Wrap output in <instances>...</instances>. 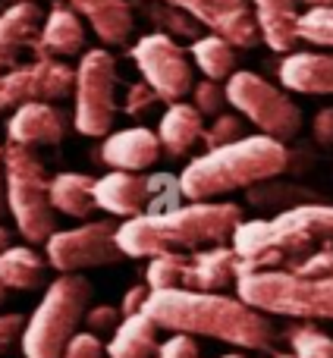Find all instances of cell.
<instances>
[{"label":"cell","instance_id":"30","mask_svg":"<svg viewBox=\"0 0 333 358\" xmlns=\"http://www.w3.org/2000/svg\"><path fill=\"white\" fill-rule=\"evenodd\" d=\"M148 19H155L157 25H164V29L173 31V35H183V38L198 35L195 19H192L185 10H179V6L166 3V0H157V6H148Z\"/></svg>","mask_w":333,"mask_h":358},{"label":"cell","instance_id":"28","mask_svg":"<svg viewBox=\"0 0 333 358\" xmlns=\"http://www.w3.org/2000/svg\"><path fill=\"white\" fill-rule=\"evenodd\" d=\"M185 258L183 252H164V255H155L148 264V289H176L183 286V273H185Z\"/></svg>","mask_w":333,"mask_h":358},{"label":"cell","instance_id":"29","mask_svg":"<svg viewBox=\"0 0 333 358\" xmlns=\"http://www.w3.org/2000/svg\"><path fill=\"white\" fill-rule=\"evenodd\" d=\"M296 31L309 44L333 48V6H309V13H299Z\"/></svg>","mask_w":333,"mask_h":358},{"label":"cell","instance_id":"27","mask_svg":"<svg viewBox=\"0 0 333 358\" xmlns=\"http://www.w3.org/2000/svg\"><path fill=\"white\" fill-rule=\"evenodd\" d=\"M192 60L208 79H229L236 73V44H229L223 35L211 31V35L192 41Z\"/></svg>","mask_w":333,"mask_h":358},{"label":"cell","instance_id":"41","mask_svg":"<svg viewBox=\"0 0 333 358\" xmlns=\"http://www.w3.org/2000/svg\"><path fill=\"white\" fill-rule=\"evenodd\" d=\"M6 210V167H3V148H0V214Z\"/></svg>","mask_w":333,"mask_h":358},{"label":"cell","instance_id":"10","mask_svg":"<svg viewBox=\"0 0 333 358\" xmlns=\"http://www.w3.org/2000/svg\"><path fill=\"white\" fill-rule=\"evenodd\" d=\"M123 258V248L117 245V223L94 220L82 223L76 229L48 236V261L60 273H79L85 267H107Z\"/></svg>","mask_w":333,"mask_h":358},{"label":"cell","instance_id":"11","mask_svg":"<svg viewBox=\"0 0 333 358\" xmlns=\"http://www.w3.org/2000/svg\"><path fill=\"white\" fill-rule=\"evenodd\" d=\"M132 60H136L139 73L145 76L151 88L157 92V98L173 104L183 101L192 92V63L185 57V50L173 41V35L166 31H155L136 41L132 48Z\"/></svg>","mask_w":333,"mask_h":358},{"label":"cell","instance_id":"9","mask_svg":"<svg viewBox=\"0 0 333 358\" xmlns=\"http://www.w3.org/2000/svg\"><path fill=\"white\" fill-rule=\"evenodd\" d=\"M73 123L82 136H107L117 117V60L107 50H88L76 69Z\"/></svg>","mask_w":333,"mask_h":358},{"label":"cell","instance_id":"26","mask_svg":"<svg viewBox=\"0 0 333 358\" xmlns=\"http://www.w3.org/2000/svg\"><path fill=\"white\" fill-rule=\"evenodd\" d=\"M44 280V258L25 245H10L0 252V283L10 289H35Z\"/></svg>","mask_w":333,"mask_h":358},{"label":"cell","instance_id":"37","mask_svg":"<svg viewBox=\"0 0 333 358\" xmlns=\"http://www.w3.org/2000/svg\"><path fill=\"white\" fill-rule=\"evenodd\" d=\"M120 311L117 308H111V305H98V308H92L85 315V324L92 327V334H104V330H117V324H120Z\"/></svg>","mask_w":333,"mask_h":358},{"label":"cell","instance_id":"17","mask_svg":"<svg viewBox=\"0 0 333 358\" xmlns=\"http://www.w3.org/2000/svg\"><path fill=\"white\" fill-rule=\"evenodd\" d=\"M41 29V6L35 0H16L13 6L0 10V73L19 63L25 48L35 44Z\"/></svg>","mask_w":333,"mask_h":358},{"label":"cell","instance_id":"39","mask_svg":"<svg viewBox=\"0 0 333 358\" xmlns=\"http://www.w3.org/2000/svg\"><path fill=\"white\" fill-rule=\"evenodd\" d=\"M19 330H22V317L0 315V352H6L13 346V340H19Z\"/></svg>","mask_w":333,"mask_h":358},{"label":"cell","instance_id":"1","mask_svg":"<svg viewBox=\"0 0 333 358\" xmlns=\"http://www.w3.org/2000/svg\"><path fill=\"white\" fill-rule=\"evenodd\" d=\"M142 311L164 330H179L192 336H214V340L233 343L242 349H271L274 324L267 321L264 311L252 308L242 299H229L220 292H201V289H151L145 299Z\"/></svg>","mask_w":333,"mask_h":358},{"label":"cell","instance_id":"35","mask_svg":"<svg viewBox=\"0 0 333 358\" xmlns=\"http://www.w3.org/2000/svg\"><path fill=\"white\" fill-rule=\"evenodd\" d=\"M157 358H198V343L192 340V334L173 330L170 340L157 346Z\"/></svg>","mask_w":333,"mask_h":358},{"label":"cell","instance_id":"13","mask_svg":"<svg viewBox=\"0 0 333 358\" xmlns=\"http://www.w3.org/2000/svg\"><path fill=\"white\" fill-rule=\"evenodd\" d=\"M185 10L198 25L223 35L236 48H255L261 41L258 19L246 0H166Z\"/></svg>","mask_w":333,"mask_h":358},{"label":"cell","instance_id":"45","mask_svg":"<svg viewBox=\"0 0 333 358\" xmlns=\"http://www.w3.org/2000/svg\"><path fill=\"white\" fill-rule=\"evenodd\" d=\"M223 358H242V355H223Z\"/></svg>","mask_w":333,"mask_h":358},{"label":"cell","instance_id":"44","mask_svg":"<svg viewBox=\"0 0 333 358\" xmlns=\"http://www.w3.org/2000/svg\"><path fill=\"white\" fill-rule=\"evenodd\" d=\"M0 302H3V283H0Z\"/></svg>","mask_w":333,"mask_h":358},{"label":"cell","instance_id":"38","mask_svg":"<svg viewBox=\"0 0 333 358\" xmlns=\"http://www.w3.org/2000/svg\"><path fill=\"white\" fill-rule=\"evenodd\" d=\"M311 136L321 148H333V107L318 110V117L311 120Z\"/></svg>","mask_w":333,"mask_h":358},{"label":"cell","instance_id":"40","mask_svg":"<svg viewBox=\"0 0 333 358\" xmlns=\"http://www.w3.org/2000/svg\"><path fill=\"white\" fill-rule=\"evenodd\" d=\"M148 286H132L129 292H126V299H123V305H120V315H136V311H142V305H145V299H148Z\"/></svg>","mask_w":333,"mask_h":358},{"label":"cell","instance_id":"8","mask_svg":"<svg viewBox=\"0 0 333 358\" xmlns=\"http://www.w3.org/2000/svg\"><path fill=\"white\" fill-rule=\"evenodd\" d=\"M227 104H233L246 120H252L271 138H296L302 129V110L280 88L255 73H233L227 79Z\"/></svg>","mask_w":333,"mask_h":358},{"label":"cell","instance_id":"6","mask_svg":"<svg viewBox=\"0 0 333 358\" xmlns=\"http://www.w3.org/2000/svg\"><path fill=\"white\" fill-rule=\"evenodd\" d=\"M92 286L79 273H63L48 286L38 302L31 321L22 330V355L25 358H63L69 340L76 336Z\"/></svg>","mask_w":333,"mask_h":358},{"label":"cell","instance_id":"14","mask_svg":"<svg viewBox=\"0 0 333 358\" xmlns=\"http://www.w3.org/2000/svg\"><path fill=\"white\" fill-rule=\"evenodd\" d=\"M151 179L132 173V170H113V173L94 179V204L113 217L145 214L151 201Z\"/></svg>","mask_w":333,"mask_h":358},{"label":"cell","instance_id":"18","mask_svg":"<svg viewBox=\"0 0 333 358\" xmlns=\"http://www.w3.org/2000/svg\"><path fill=\"white\" fill-rule=\"evenodd\" d=\"M239 264H242V258L233 248L214 245L208 252H198L189 258L185 273H183V286L185 289H201V292L227 289L229 283L239 280Z\"/></svg>","mask_w":333,"mask_h":358},{"label":"cell","instance_id":"23","mask_svg":"<svg viewBox=\"0 0 333 358\" xmlns=\"http://www.w3.org/2000/svg\"><path fill=\"white\" fill-rule=\"evenodd\" d=\"M255 19H258V31L271 50L290 54L299 41V10L296 0H252Z\"/></svg>","mask_w":333,"mask_h":358},{"label":"cell","instance_id":"16","mask_svg":"<svg viewBox=\"0 0 333 358\" xmlns=\"http://www.w3.org/2000/svg\"><path fill=\"white\" fill-rule=\"evenodd\" d=\"M157 157H161V138H157V132L142 129V126L113 132V136L104 138V145H101V161L113 170L142 173L151 164H157Z\"/></svg>","mask_w":333,"mask_h":358},{"label":"cell","instance_id":"15","mask_svg":"<svg viewBox=\"0 0 333 358\" xmlns=\"http://www.w3.org/2000/svg\"><path fill=\"white\" fill-rule=\"evenodd\" d=\"M6 136L16 145H60L66 136V120L48 101H25L6 123Z\"/></svg>","mask_w":333,"mask_h":358},{"label":"cell","instance_id":"46","mask_svg":"<svg viewBox=\"0 0 333 358\" xmlns=\"http://www.w3.org/2000/svg\"><path fill=\"white\" fill-rule=\"evenodd\" d=\"M277 358H296V355H277Z\"/></svg>","mask_w":333,"mask_h":358},{"label":"cell","instance_id":"7","mask_svg":"<svg viewBox=\"0 0 333 358\" xmlns=\"http://www.w3.org/2000/svg\"><path fill=\"white\" fill-rule=\"evenodd\" d=\"M6 167V210L13 214L19 233L29 242H48L57 229L54 204H50V179L44 164L29 145L10 142L3 148Z\"/></svg>","mask_w":333,"mask_h":358},{"label":"cell","instance_id":"33","mask_svg":"<svg viewBox=\"0 0 333 358\" xmlns=\"http://www.w3.org/2000/svg\"><path fill=\"white\" fill-rule=\"evenodd\" d=\"M192 94H195V107L204 117H217L227 104V88L217 85V79H204L198 85H192Z\"/></svg>","mask_w":333,"mask_h":358},{"label":"cell","instance_id":"43","mask_svg":"<svg viewBox=\"0 0 333 358\" xmlns=\"http://www.w3.org/2000/svg\"><path fill=\"white\" fill-rule=\"evenodd\" d=\"M309 6H333V0H305Z\"/></svg>","mask_w":333,"mask_h":358},{"label":"cell","instance_id":"42","mask_svg":"<svg viewBox=\"0 0 333 358\" xmlns=\"http://www.w3.org/2000/svg\"><path fill=\"white\" fill-rule=\"evenodd\" d=\"M6 248H10V233L0 227V252H6Z\"/></svg>","mask_w":333,"mask_h":358},{"label":"cell","instance_id":"19","mask_svg":"<svg viewBox=\"0 0 333 358\" xmlns=\"http://www.w3.org/2000/svg\"><path fill=\"white\" fill-rule=\"evenodd\" d=\"M280 82L299 94H333V54H286L280 63Z\"/></svg>","mask_w":333,"mask_h":358},{"label":"cell","instance_id":"34","mask_svg":"<svg viewBox=\"0 0 333 358\" xmlns=\"http://www.w3.org/2000/svg\"><path fill=\"white\" fill-rule=\"evenodd\" d=\"M157 92L148 85V82H136V85L126 88V98H123V113L126 117H145L151 107L157 104Z\"/></svg>","mask_w":333,"mask_h":358},{"label":"cell","instance_id":"32","mask_svg":"<svg viewBox=\"0 0 333 358\" xmlns=\"http://www.w3.org/2000/svg\"><path fill=\"white\" fill-rule=\"evenodd\" d=\"M236 138H242V120L233 113H217L214 123L201 132V142L208 148H220V145H229Z\"/></svg>","mask_w":333,"mask_h":358},{"label":"cell","instance_id":"12","mask_svg":"<svg viewBox=\"0 0 333 358\" xmlns=\"http://www.w3.org/2000/svg\"><path fill=\"white\" fill-rule=\"evenodd\" d=\"M76 88V69L50 57L0 73V113L25 101H60Z\"/></svg>","mask_w":333,"mask_h":358},{"label":"cell","instance_id":"24","mask_svg":"<svg viewBox=\"0 0 333 358\" xmlns=\"http://www.w3.org/2000/svg\"><path fill=\"white\" fill-rule=\"evenodd\" d=\"M157 355V324L145 311L126 315L113 330L104 358H155Z\"/></svg>","mask_w":333,"mask_h":358},{"label":"cell","instance_id":"2","mask_svg":"<svg viewBox=\"0 0 333 358\" xmlns=\"http://www.w3.org/2000/svg\"><path fill=\"white\" fill-rule=\"evenodd\" d=\"M239 220L242 208L233 201H189L183 208L126 217L117 227V245L129 258H155L164 252L223 245L239 227Z\"/></svg>","mask_w":333,"mask_h":358},{"label":"cell","instance_id":"3","mask_svg":"<svg viewBox=\"0 0 333 358\" xmlns=\"http://www.w3.org/2000/svg\"><path fill=\"white\" fill-rule=\"evenodd\" d=\"M233 252L242 258L239 273L258 267H286L333 245V208L330 204H292L271 220H239L233 229Z\"/></svg>","mask_w":333,"mask_h":358},{"label":"cell","instance_id":"4","mask_svg":"<svg viewBox=\"0 0 333 358\" xmlns=\"http://www.w3.org/2000/svg\"><path fill=\"white\" fill-rule=\"evenodd\" d=\"M290 167V151L280 138L271 136H242L208 155L195 157L179 176V192L189 201H211L236 189H252L255 182L280 176Z\"/></svg>","mask_w":333,"mask_h":358},{"label":"cell","instance_id":"36","mask_svg":"<svg viewBox=\"0 0 333 358\" xmlns=\"http://www.w3.org/2000/svg\"><path fill=\"white\" fill-rule=\"evenodd\" d=\"M63 358H104V346H101V340L94 334H76L69 340Z\"/></svg>","mask_w":333,"mask_h":358},{"label":"cell","instance_id":"5","mask_svg":"<svg viewBox=\"0 0 333 358\" xmlns=\"http://www.w3.org/2000/svg\"><path fill=\"white\" fill-rule=\"evenodd\" d=\"M236 292L264 315L333 317V277H302L286 267H258L239 273Z\"/></svg>","mask_w":333,"mask_h":358},{"label":"cell","instance_id":"20","mask_svg":"<svg viewBox=\"0 0 333 358\" xmlns=\"http://www.w3.org/2000/svg\"><path fill=\"white\" fill-rule=\"evenodd\" d=\"M82 48H85V29H82L79 16L73 13V6L57 3L38 29L35 50L41 57H73Z\"/></svg>","mask_w":333,"mask_h":358},{"label":"cell","instance_id":"31","mask_svg":"<svg viewBox=\"0 0 333 358\" xmlns=\"http://www.w3.org/2000/svg\"><path fill=\"white\" fill-rule=\"evenodd\" d=\"M292 336V355L296 358H333V340L321 330L311 327H296L290 330Z\"/></svg>","mask_w":333,"mask_h":358},{"label":"cell","instance_id":"21","mask_svg":"<svg viewBox=\"0 0 333 358\" xmlns=\"http://www.w3.org/2000/svg\"><path fill=\"white\" fill-rule=\"evenodd\" d=\"M201 132H204V113L195 104H183V101H173L161 117V126H157L161 148L170 157L189 155L201 142Z\"/></svg>","mask_w":333,"mask_h":358},{"label":"cell","instance_id":"25","mask_svg":"<svg viewBox=\"0 0 333 358\" xmlns=\"http://www.w3.org/2000/svg\"><path fill=\"white\" fill-rule=\"evenodd\" d=\"M50 204L60 214L85 220L98 208L94 204V179L85 173H57L50 179Z\"/></svg>","mask_w":333,"mask_h":358},{"label":"cell","instance_id":"22","mask_svg":"<svg viewBox=\"0 0 333 358\" xmlns=\"http://www.w3.org/2000/svg\"><path fill=\"white\" fill-rule=\"evenodd\" d=\"M66 3L88 19V25L104 44H123L132 35L136 19L129 0H66Z\"/></svg>","mask_w":333,"mask_h":358},{"label":"cell","instance_id":"47","mask_svg":"<svg viewBox=\"0 0 333 358\" xmlns=\"http://www.w3.org/2000/svg\"><path fill=\"white\" fill-rule=\"evenodd\" d=\"M0 6H3V0H0Z\"/></svg>","mask_w":333,"mask_h":358}]
</instances>
